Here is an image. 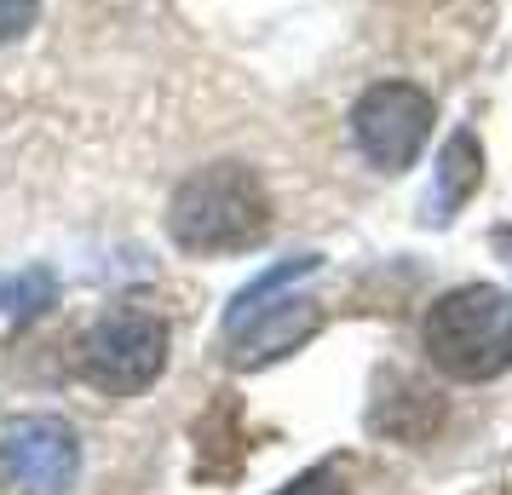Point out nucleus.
<instances>
[{
  "label": "nucleus",
  "instance_id": "obj_4",
  "mask_svg": "<svg viewBox=\"0 0 512 495\" xmlns=\"http://www.w3.org/2000/svg\"><path fill=\"white\" fill-rule=\"evenodd\" d=\"M432 133V98L409 81H374L351 104V139L380 173H403Z\"/></svg>",
  "mask_w": 512,
  "mask_h": 495
},
{
  "label": "nucleus",
  "instance_id": "obj_9",
  "mask_svg": "<svg viewBox=\"0 0 512 495\" xmlns=\"http://www.w3.org/2000/svg\"><path fill=\"white\" fill-rule=\"evenodd\" d=\"M277 495H351V490H346V472L340 467H311L294 484H282Z\"/></svg>",
  "mask_w": 512,
  "mask_h": 495
},
{
  "label": "nucleus",
  "instance_id": "obj_7",
  "mask_svg": "<svg viewBox=\"0 0 512 495\" xmlns=\"http://www.w3.org/2000/svg\"><path fill=\"white\" fill-rule=\"evenodd\" d=\"M478 179H484V150H478L472 133H455L438 156V190H432V202H426L432 219H449V213L478 190Z\"/></svg>",
  "mask_w": 512,
  "mask_h": 495
},
{
  "label": "nucleus",
  "instance_id": "obj_5",
  "mask_svg": "<svg viewBox=\"0 0 512 495\" xmlns=\"http://www.w3.org/2000/svg\"><path fill=\"white\" fill-rule=\"evenodd\" d=\"M0 478L24 495H70L81 478V438L58 415H12L0 426Z\"/></svg>",
  "mask_w": 512,
  "mask_h": 495
},
{
  "label": "nucleus",
  "instance_id": "obj_6",
  "mask_svg": "<svg viewBox=\"0 0 512 495\" xmlns=\"http://www.w3.org/2000/svg\"><path fill=\"white\" fill-rule=\"evenodd\" d=\"M231 329V363L236 369H259V363H271V357H288L294 346H305L311 334L323 329V306L317 300H259L254 311H242Z\"/></svg>",
  "mask_w": 512,
  "mask_h": 495
},
{
  "label": "nucleus",
  "instance_id": "obj_2",
  "mask_svg": "<svg viewBox=\"0 0 512 495\" xmlns=\"http://www.w3.org/2000/svg\"><path fill=\"white\" fill-rule=\"evenodd\" d=\"M420 346L455 380H495L512 369V300L501 288L472 283L443 294L420 323Z\"/></svg>",
  "mask_w": 512,
  "mask_h": 495
},
{
  "label": "nucleus",
  "instance_id": "obj_1",
  "mask_svg": "<svg viewBox=\"0 0 512 495\" xmlns=\"http://www.w3.org/2000/svg\"><path fill=\"white\" fill-rule=\"evenodd\" d=\"M271 231V196L254 167L208 162L167 202V236L185 254H242Z\"/></svg>",
  "mask_w": 512,
  "mask_h": 495
},
{
  "label": "nucleus",
  "instance_id": "obj_3",
  "mask_svg": "<svg viewBox=\"0 0 512 495\" xmlns=\"http://www.w3.org/2000/svg\"><path fill=\"white\" fill-rule=\"evenodd\" d=\"M167 323L156 311L116 306L104 311L93 329L75 346V369L87 386H98L104 398H139L144 386H156L167 369Z\"/></svg>",
  "mask_w": 512,
  "mask_h": 495
},
{
  "label": "nucleus",
  "instance_id": "obj_10",
  "mask_svg": "<svg viewBox=\"0 0 512 495\" xmlns=\"http://www.w3.org/2000/svg\"><path fill=\"white\" fill-rule=\"evenodd\" d=\"M41 18V0H0V47L6 41H24Z\"/></svg>",
  "mask_w": 512,
  "mask_h": 495
},
{
  "label": "nucleus",
  "instance_id": "obj_8",
  "mask_svg": "<svg viewBox=\"0 0 512 495\" xmlns=\"http://www.w3.org/2000/svg\"><path fill=\"white\" fill-rule=\"evenodd\" d=\"M52 300H58V277H52L47 265H29V271H12V277H0V317H12V323H29V317H41Z\"/></svg>",
  "mask_w": 512,
  "mask_h": 495
}]
</instances>
